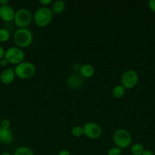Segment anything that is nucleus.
<instances>
[{
	"label": "nucleus",
	"mask_w": 155,
	"mask_h": 155,
	"mask_svg": "<svg viewBox=\"0 0 155 155\" xmlns=\"http://www.w3.org/2000/svg\"><path fill=\"white\" fill-rule=\"evenodd\" d=\"M141 155H153V154L151 151H150V150H144V152L142 153Z\"/></svg>",
	"instance_id": "nucleus-27"
},
{
	"label": "nucleus",
	"mask_w": 155,
	"mask_h": 155,
	"mask_svg": "<svg viewBox=\"0 0 155 155\" xmlns=\"http://www.w3.org/2000/svg\"><path fill=\"white\" fill-rule=\"evenodd\" d=\"M5 51L3 48V47L0 45V60L5 57Z\"/></svg>",
	"instance_id": "nucleus-26"
},
{
	"label": "nucleus",
	"mask_w": 155,
	"mask_h": 155,
	"mask_svg": "<svg viewBox=\"0 0 155 155\" xmlns=\"http://www.w3.org/2000/svg\"><path fill=\"white\" fill-rule=\"evenodd\" d=\"M14 140V135L10 129L0 128V142L3 145H9Z\"/></svg>",
	"instance_id": "nucleus-12"
},
{
	"label": "nucleus",
	"mask_w": 155,
	"mask_h": 155,
	"mask_svg": "<svg viewBox=\"0 0 155 155\" xmlns=\"http://www.w3.org/2000/svg\"><path fill=\"white\" fill-rule=\"evenodd\" d=\"M25 54L22 48L17 46H12L8 48L5 52V58L8 61L9 64H18L24 61Z\"/></svg>",
	"instance_id": "nucleus-6"
},
{
	"label": "nucleus",
	"mask_w": 155,
	"mask_h": 155,
	"mask_svg": "<svg viewBox=\"0 0 155 155\" xmlns=\"http://www.w3.org/2000/svg\"><path fill=\"white\" fill-rule=\"evenodd\" d=\"M126 89L122 85H116L112 90V95L115 98H121L126 94Z\"/></svg>",
	"instance_id": "nucleus-15"
},
{
	"label": "nucleus",
	"mask_w": 155,
	"mask_h": 155,
	"mask_svg": "<svg viewBox=\"0 0 155 155\" xmlns=\"http://www.w3.org/2000/svg\"><path fill=\"white\" fill-rule=\"evenodd\" d=\"M138 74L134 70H128L122 75L121 85L126 89H130L136 86L138 83Z\"/></svg>",
	"instance_id": "nucleus-7"
},
{
	"label": "nucleus",
	"mask_w": 155,
	"mask_h": 155,
	"mask_svg": "<svg viewBox=\"0 0 155 155\" xmlns=\"http://www.w3.org/2000/svg\"><path fill=\"white\" fill-rule=\"evenodd\" d=\"M112 141L115 146L120 149H126L132 145V137L131 133L126 129H118L112 136Z\"/></svg>",
	"instance_id": "nucleus-4"
},
{
	"label": "nucleus",
	"mask_w": 155,
	"mask_h": 155,
	"mask_svg": "<svg viewBox=\"0 0 155 155\" xmlns=\"http://www.w3.org/2000/svg\"><path fill=\"white\" fill-rule=\"evenodd\" d=\"M144 150V146L141 143H135L131 145V153L132 155H141Z\"/></svg>",
	"instance_id": "nucleus-17"
},
{
	"label": "nucleus",
	"mask_w": 155,
	"mask_h": 155,
	"mask_svg": "<svg viewBox=\"0 0 155 155\" xmlns=\"http://www.w3.org/2000/svg\"><path fill=\"white\" fill-rule=\"evenodd\" d=\"M15 76L22 80H27L36 74V68L32 62L23 61L14 68Z\"/></svg>",
	"instance_id": "nucleus-3"
},
{
	"label": "nucleus",
	"mask_w": 155,
	"mask_h": 155,
	"mask_svg": "<svg viewBox=\"0 0 155 155\" xmlns=\"http://www.w3.org/2000/svg\"><path fill=\"white\" fill-rule=\"evenodd\" d=\"M13 155H34V153L29 147L21 146L15 150Z\"/></svg>",
	"instance_id": "nucleus-16"
},
{
	"label": "nucleus",
	"mask_w": 155,
	"mask_h": 155,
	"mask_svg": "<svg viewBox=\"0 0 155 155\" xmlns=\"http://www.w3.org/2000/svg\"><path fill=\"white\" fill-rule=\"evenodd\" d=\"M65 7H66V4L63 0H56L52 3L51 10L53 14L59 15V14H62L65 11Z\"/></svg>",
	"instance_id": "nucleus-14"
},
{
	"label": "nucleus",
	"mask_w": 155,
	"mask_h": 155,
	"mask_svg": "<svg viewBox=\"0 0 155 155\" xmlns=\"http://www.w3.org/2000/svg\"><path fill=\"white\" fill-rule=\"evenodd\" d=\"M15 77L16 76H15V71H14V68H8L2 71L1 74H0V80L4 84L9 85L15 80Z\"/></svg>",
	"instance_id": "nucleus-11"
},
{
	"label": "nucleus",
	"mask_w": 155,
	"mask_h": 155,
	"mask_svg": "<svg viewBox=\"0 0 155 155\" xmlns=\"http://www.w3.org/2000/svg\"><path fill=\"white\" fill-rule=\"evenodd\" d=\"M8 64H9V62H8V61L5 58V57L0 60V66L6 67Z\"/></svg>",
	"instance_id": "nucleus-24"
},
{
	"label": "nucleus",
	"mask_w": 155,
	"mask_h": 155,
	"mask_svg": "<svg viewBox=\"0 0 155 155\" xmlns=\"http://www.w3.org/2000/svg\"><path fill=\"white\" fill-rule=\"evenodd\" d=\"M84 77L79 74L74 73V74H71L67 79V85L69 88L72 89H80L84 83Z\"/></svg>",
	"instance_id": "nucleus-9"
},
{
	"label": "nucleus",
	"mask_w": 155,
	"mask_h": 155,
	"mask_svg": "<svg viewBox=\"0 0 155 155\" xmlns=\"http://www.w3.org/2000/svg\"><path fill=\"white\" fill-rule=\"evenodd\" d=\"M32 20L33 15L28 9L22 8L15 12L14 21L19 28H27V27L31 24Z\"/></svg>",
	"instance_id": "nucleus-5"
},
{
	"label": "nucleus",
	"mask_w": 155,
	"mask_h": 155,
	"mask_svg": "<svg viewBox=\"0 0 155 155\" xmlns=\"http://www.w3.org/2000/svg\"><path fill=\"white\" fill-rule=\"evenodd\" d=\"M10 39V32L6 28H0V42H7Z\"/></svg>",
	"instance_id": "nucleus-18"
},
{
	"label": "nucleus",
	"mask_w": 155,
	"mask_h": 155,
	"mask_svg": "<svg viewBox=\"0 0 155 155\" xmlns=\"http://www.w3.org/2000/svg\"><path fill=\"white\" fill-rule=\"evenodd\" d=\"M148 7L153 13H155V0H150L148 2Z\"/></svg>",
	"instance_id": "nucleus-22"
},
{
	"label": "nucleus",
	"mask_w": 155,
	"mask_h": 155,
	"mask_svg": "<svg viewBox=\"0 0 155 155\" xmlns=\"http://www.w3.org/2000/svg\"><path fill=\"white\" fill-rule=\"evenodd\" d=\"M40 3L43 6L48 7V5H52L53 1H52V0H40Z\"/></svg>",
	"instance_id": "nucleus-23"
},
{
	"label": "nucleus",
	"mask_w": 155,
	"mask_h": 155,
	"mask_svg": "<svg viewBox=\"0 0 155 155\" xmlns=\"http://www.w3.org/2000/svg\"><path fill=\"white\" fill-rule=\"evenodd\" d=\"M13 40L17 47L27 48L33 42V33L28 28H18L14 33Z\"/></svg>",
	"instance_id": "nucleus-1"
},
{
	"label": "nucleus",
	"mask_w": 155,
	"mask_h": 155,
	"mask_svg": "<svg viewBox=\"0 0 155 155\" xmlns=\"http://www.w3.org/2000/svg\"><path fill=\"white\" fill-rule=\"evenodd\" d=\"M84 135L91 139H98L103 133L102 127L95 122H88L83 126Z\"/></svg>",
	"instance_id": "nucleus-8"
},
{
	"label": "nucleus",
	"mask_w": 155,
	"mask_h": 155,
	"mask_svg": "<svg viewBox=\"0 0 155 155\" xmlns=\"http://www.w3.org/2000/svg\"><path fill=\"white\" fill-rule=\"evenodd\" d=\"M107 155H122V149L116 146L112 147L109 149Z\"/></svg>",
	"instance_id": "nucleus-20"
},
{
	"label": "nucleus",
	"mask_w": 155,
	"mask_h": 155,
	"mask_svg": "<svg viewBox=\"0 0 155 155\" xmlns=\"http://www.w3.org/2000/svg\"><path fill=\"white\" fill-rule=\"evenodd\" d=\"M11 122L9 119H3L1 120V127L5 129H10Z\"/></svg>",
	"instance_id": "nucleus-21"
},
{
	"label": "nucleus",
	"mask_w": 155,
	"mask_h": 155,
	"mask_svg": "<svg viewBox=\"0 0 155 155\" xmlns=\"http://www.w3.org/2000/svg\"><path fill=\"white\" fill-rule=\"evenodd\" d=\"M9 0H0V5H9Z\"/></svg>",
	"instance_id": "nucleus-28"
},
{
	"label": "nucleus",
	"mask_w": 155,
	"mask_h": 155,
	"mask_svg": "<svg viewBox=\"0 0 155 155\" xmlns=\"http://www.w3.org/2000/svg\"><path fill=\"white\" fill-rule=\"evenodd\" d=\"M53 18V13L51 8L46 6H41L36 9L33 19L35 24L40 27H45L52 22Z\"/></svg>",
	"instance_id": "nucleus-2"
},
{
	"label": "nucleus",
	"mask_w": 155,
	"mask_h": 155,
	"mask_svg": "<svg viewBox=\"0 0 155 155\" xmlns=\"http://www.w3.org/2000/svg\"><path fill=\"white\" fill-rule=\"evenodd\" d=\"M58 155H71V153H70L69 151L64 149V150H62V151H59Z\"/></svg>",
	"instance_id": "nucleus-25"
},
{
	"label": "nucleus",
	"mask_w": 155,
	"mask_h": 155,
	"mask_svg": "<svg viewBox=\"0 0 155 155\" xmlns=\"http://www.w3.org/2000/svg\"><path fill=\"white\" fill-rule=\"evenodd\" d=\"M94 67L89 64H85L80 67V74L84 78H91L94 76Z\"/></svg>",
	"instance_id": "nucleus-13"
},
{
	"label": "nucleus",
	"mask_w": 155,
	"mask_h": 155,
	"mask_svg": "<svg viewBox=\"0 0 155 155\" xmlns=\"http://www.w3.org/2000/svg\"><path fill=\"white\" fill-rule=\"evenodd\" d=\"M71 133L74 137H81L84 135V130L83 127L81 126H74L71 128Z\"/></svg>",
	"instance_id": "nucleus-19"
},
{
	"label": "nucleus",
	"mask_w": 155,
	"mask_h": 155,
	"mask_svg": "<svg viewBox=\"0 0 155 155\" xmlns=\"http://www.w3.org/2000/svg\"><path fill=\"white\" fill-rule=\"evenodd\" d=\"M15 11L9 5H0V18L5 22H11L14 21Z\"/></svg>",
	"instance_id": "nucleus-10"
},
{
	"label": "nucleus",
	"mask_w": 155,
	"mask_h": 155,
	"mask_svg": "<svg viewBox=\"0 0 155 155\" xmlns=\"http://www.w3.org/2000/svg\"><path fill=\"white\" fill-rule=\"evenodd\" d=\"M0 155H13V154H12L11 153H9V152H4V153H2V154H1Z\"/></svg>",
	"instance_id": "nucleus-29"
},
{
	"label": "nucleus",
	"mask_w": 155,
	"mask_h": 155,
	"mask_svg": "<svg viewBox=\"0 0 155 155\" xmlns=\"http://www.w3.org/2000/svg\"><path fill=\"white\" fill-rule=\"evenodd\" d=\"M0 128H1V120H0Z\"/></svg>",
	"instance_id": "nucleus-30"
}]
</instances>
